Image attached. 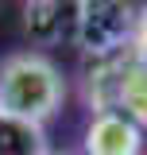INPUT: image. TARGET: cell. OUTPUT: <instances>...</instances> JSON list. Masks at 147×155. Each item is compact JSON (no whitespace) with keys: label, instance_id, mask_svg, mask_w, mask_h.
<instances>
[{"label":"cell","instance_id":"7a4b0ae2","mask_svg":"<svg viewBox=\"0 0 147 155\" xmlns=\"http://www.w3.org/2000/svg\"><path fill=\"white\" fill-rule=\"evenodd\" d=\"M85 101L93 113H124L132 124L147 128V66L128 51L97 58L85 78Z\"/></svg>","mask_w":147,"mask_h":155},{"label":"cell","instance_id":"6da1fadb","mask_svg":"<svg viewBox=\"0 0 147 155\" xmlns=\"http://www.w3.org/2000/svg\"><path fill=\"white\" fill-rule=\"evenodd\" d=\"M66 81L62 70L39 51H23L0 62V113L47 124L62 109Z\"/></svg>","mask_w":147,"mask_h":155},{"label":"cell","instance_id":"5b68a950","mask_svg":"<svg viewBox=\"0 0 147 155\" xmlns=\"http://www.w3.org/2000/svg\"><path fill=\"white\" fill-rule=\"evenodd\" d=\"M77 27V0H27V35L51 47L74 39Z\"/></svg>","mask_w":147,"mask_h":155},{"label":"cell","instance_id":"3957f363","mask_svg":"<svg viewBox=\"0 0 147 155\" xmlns=\"http://www.w3.org/2000/svg\"><path fill=\"white\" fill-rule=\"evenodd\" d=\"M132 27H136V4L132 0H77V27L74 43L93 58H112L128 51Z\"/></svg>","mask_w":147,"mask_h":155},{"label":"cell","instance_id":"277c9868","mask_svg":"<svg viewBox=\"0 0 147 155\" xmlns=\"http://www.w3.org/2000/svg\"><path fill=\"white\" fill-rule=\"evenodd\" d=\"M143 128L132 124L124 113H93L85 128V155H139Z\"/></svg>","mask_w":147,"mask_h":155},{"label":"cell","instance_id":"8992f818","mask_svg":"<svg viewBox=\"0 0 147 155\" xmlns=\"http://www.w3.org/2000/svg\"><path fill=\"white\" fill-rule=\"evenodd\" d=\"M0 155H47L43 124L0 113Z\"/></svg>","mask_w":147,"mask_h":155},{"label":"cell","instance_id":"ba28073f","mask_svg":"<svg viewBox=\"0 0 147 155\" xmlns=\"http://www.w3.org/2000/svg\"><path fill=\"white\" fill-rule=\"evenodd\" d=\"M47 155H54V151H47Z\"/></svg>","mask_w":147,"mask_h":155},{"label":"cell","instance_id":"52a82bcc","mask_svg":"<svg viewBox=\"0 0 147 155\" xmlns=\"http://www.w3.org/2000/svg\"><path fill=\"white\" fill-rule=\"evenodd\" d=\"M128 54L136 62L147 66V0L136 4V27H132V43H128Z\"/></svg>","mask_w":147,"mask_h":155}]
</instances>
